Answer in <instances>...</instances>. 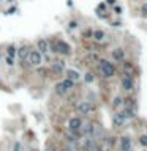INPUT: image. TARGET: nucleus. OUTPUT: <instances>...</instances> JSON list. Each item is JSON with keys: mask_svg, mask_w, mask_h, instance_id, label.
Returning a JSON list of instances; mask_svg holds the SVG:
<instances>
[{"mask_svg": "<svg viewBox=\"0 0 147 151\" xmlns=\"http://www.w3.org/2000/svg\"><path fill=\"white\" fill-rule=\"evenodd\" d=\"M92 80H94V76H92L90 72H87L86 74V82H92Z\"/></svg>", "mask_w": 147, "mask_h": 151, "instance_id": "21", "label": "nucleus"}, {"mask_svg": "<svg viewBox=\"0 0 147 151\" xmlns=\"http://www.w3.org/2000/svg\"><path fill=\"white\" fill-rule=\"evenodd\" d=\"M76 27H78V24H76L75 21H73V22H70V29H76Z\"/></svg>", "mask_w": 147, "mask_h": 151, "instance_id": "24", "label": "nucleus"}, {"mask_svg": "<svg viewBox=\"0 0 147 151\" xmlns=\"http://www.w3.org/2000/svg\"><path fill=\"white\" fill-rule=\"evenodd\" d=\"M48 47H49V44H48V41L46 40H40L38 41V52H43V54H46L48 52Z\"/></svg>", "mask_w": 147, "mask_h": 151, "instance_id": "9", "label": "nucleus"}, {"mask_svg": "<svg viewBox=\"0 0 147 151\" xmlns=\"http://www.w3.org/2000/svg\"><path fill=\"white\" fill-rule=\"evenodd\" d=\"M21 150V145H19V143H16V145H14V151H19Z\"/></svg>", "mask_w": 147, "mask_h": 151, "instance_id": "26", "label": "nucleus"}, {"mask_svg": "<svg viewBox=\"0 0 147 151\" xmlns=\"http://www.w3.org/2000/svg\"><path fill=\"white\" fill-rule=\"evenodd\" d=\"M122 85H123V88H125V90H131V88H133V82H131L130 74H125V77L122 79Z\"/></svg>", "mask_w": 147, "mask_h": 151, "instance_id": "8", "label": "nucleus"}, {"mask_svg": "<svg viewBox=\"0 0 147 151\" xmlns=\"http://www.w3.org/2000/svg\"><path fill=\"white\" fill-rule=\"evenodd\" d=\"M52 50L54 52H60V54H68L70 52V46L63 41H54L52 42Z\"/></svg>", "mask_w": 147, "mask_h": 151, "instance_id": "4", "label": "nucleus"}, {"mask_svg": "<svg viewBox=\"0 0 147 151\" xmlns=\"http://www.w3.org/2000/svg\"><path fill=\"white\" fill-rule=\"evenodd\" d=\"M73 85H75V82L70 80V79L62 80V82H59V84L56 85V93H57V95H65L70 88H73Z\"/></svg>", "mask_w": 147, "mask_h": 151, "instance_id": "1", "label": "nucleus"}, {"mask_svg": "<svg viewBox=\"0 0 147 151\" xmlns=\"http://www.w3.org/2000/svg\"><path fill=\"white\" fill-rule=\"evenodd\" d=\"M24 61H27V63L32 65V66H38V65L41 63V54L38 52V50H30Z\"/></svg>", "mask_w": 147, "mask_h": 151, "instance_id": "2", "label": "nucleus"}, {"mask_svg": "<svg viewBox=\"0 0 147 151\" xmlns=\"http://www.w3.org/2000/svg\"><path fill=\"white\" fill-rule=\"evenodd\" d=\"M29 52H30V47H27V46H22V47L18 50V57H19V60L24 61V60L27 58V55H29Z\"/></svg>", "mask_w": 147, "mask_h": 151, "instance_id": "6", "label": "nucleus"}, {"mask_svg": "<svg viewBox=\"0 0 147 151\" xmlns=\"http://www.w3.org/2000/svg\"><path fill=\"white\" fill-rule=\"evenodd\" d=\"M106 2L109 3V5H114V3H115V0H106Z\"/></svg>", "mask_w": 147, "mask_h": 151, "instance_id": "27", "label": "nucleus"}, {"mask_svg": "<svg viewBox=\"0 0 147 151\" xmlns=\"http://www.w3.org/2000/svg\"><path fill=\"white\" fill-rule=\"evenodd\" d=\"M78 110L81 112V113L87 115V113H90V112H92V106L89 102H81L79 106H78Z\"/></svg>", "mask_w": 147, "mask_h": 151, "instance_id": "7", "label": "nucleus"}, {"mask_svg": "<svg viewBox=\"0 0 147 151\" xmlns=\"http://www.w3.org/2000/svg\"><path fill=\"white\" fill-rule=\"evenodd\" d=\"M113 123L115 126H122L123 123H125V118L122 117V113H114V117H113Z\"/></svg>", "mask_w": 147, "mask_h": 151, "instance_id": "10", "label": "nucleus"}, {"mask_svg": "<svg viewBox=\"0 0 147 151\" xmlns=\"http://www.w3.org/2000/svg\"><path fill=\"white\" fill-rule=\"evenodd\" d=\"M87 151H101V146H100V145H96V143L94 142L90 146H89V150H87Z\"/></svg>", "mask_w": 147, "mask_h": 151, "instance_id": "18", "label": "nucleus"}, {"mask_svg": "<svg viewBox=\"0 0 147 151\" xmlns=\"http://www.w3.org/2000/svg\"><path fill=\"white\" fill-rule=\"evenodd\" d=\"M114 11H115V13H117V14H120V13H122L120 6H115V8H114Z\"/></svg>", "mask_w": 147, "mask_h": 151, "instance_id": "25", "label": "nucleus"}, {"mask_svg": "<svg viewBox=\"0 0 147 151\" xmlns=\"http://www.w3.org/2000/svg\"><path fill=\"white\" fill-rule=\"evenodd\" d=\"M113 57L115 60H122L123 58V50L122 49H115L114 52H113Z\"/></svg>", "mask_w": 147, "mask_h": 151, "instance_id": "15", "label": "nucleus"}, {"mask_svg": "<svg viewBox=\"0 0 147 151\" xmlns=\"http://www.w3.org/2000/svg\"><path fill=\"white\" fill-rule=\"evenodd\" d=\"M82 127V134H86V135H92L94 134V125H92V123H89V125H82L81 126Z\"/></svg>", "mask_w": 147, "mask_h": 151, "instance_id": "12", "label": "nucleus"}, {"mask_svg": "<svg viewBox=\"0 0 147 151\" xmlns=\"http://www.w3.org/2000/svg\"><path fill=\"white\" fill-rule=\"evenodd\" d=\"M92 35H94V38H95L96 41H101L103 38H104V33L101 32V30H96V32H94Z\"/></svg>", "mask_w": 147, "mask_h": 151, "instance_id": "17", "label": "nucleus"}, {"mask_svg": "<svg viewBox=\"0 0 147 151\" xmlns=\"http://www.w3.org/2000/svg\"><path fill=\"white\" fill-rule=\"evenodd\" d=\"M100 69H101V72H103L104 77H111V76L114 74V66H113V63H109V61H106V60H101V61H100Z\"/></svg>", "mask_w": 147, "mask_h": 151, "instance_id": "3", "label": "nucleus"}, {"mask_svg": "<svg viewBox=\"0 0 147 151\" xmlns=\"http://www.w3.org/2000/svg\"><path fill=\"white\" fill-rule=\"evenodd\" d=\"M120 104H122V99H120V98H115V99H114V107L120 106Z\"/></svg>", "mask_w": 147, "mask_h": 151, "instance_id": "22", "label": "nucleus"}, {"mask_svg": "<svg viewBox=\"0 0 147 151\" xmlns=\"http://www.w3.org/2000/svg\"><path fill=\"white\" fill-rule=\"evenodd\" d=\"M139 142H141V145H147V135H142V137L141 138H139Z\"/></svg>", "mask_w": 147, "mask_h": 151, "instance_id": "20", "label": "nucleus"}, {"mask_svg": "<svg viewBox=\"0 0 147 151\" xmlns=\"http://www.w3.org/2000/svg\"><path fill=\"white\" fill-rule=\"evenodd\" d=\"M81 126H82V121H81V118H71V120L68 121L70 131H79Z\"/></svg>", "mask_w": 147, "mask_h": 151, "instance_id": "5", "label": "nucleus"}, {"mask_svg": "<svg viewBox=\"0 0 147 151\" xmlns=\"http://www.w3.org/2000/svg\"><path fill=\"white\" fill-rule=\"evenodd\" d=\"M62 151H70V148H63V150H62Z\"/></svg>", "mask_w": 147, "mask_h": 151, "instance_id": "28", "label": "nucleus"}, {"mask_svg": "<svg viewBox=\"0 0 147 151\" xmlns=\"http://www.w3.org/2000/svg\"><path fill=\"white\" fill-rule=\"evenodd\" d=\"M142 14H146V16H147V3H144V5H142Z\"/></svg>", "mask_w": 147, "mask_h": 151, "instance_id": "23", "label": "nucleus"}, {"mask_svg": "<svg viewBox=\"0 0 147 151\" xmlns=\"http://www.w3.org/2000/svg\"><path fill=\"white\" fill-rule=\"evenodd\" d=\"M14 54H16V50H14L13 46H10V47H8V55H10V57H13Z\"/></svg>", "mask_w": 147, "mask_h": 151, "instance_id": "19", "label": "nucleus"}, {"mask_svg": "<svg viewBox=\"0 0 147 151\" xmlns=\"http://www.w3.org/2000/svg\"><path fill=\"white\" fill-rule=\"evenodd\" d=\"M67 79L73 80V82H76V80L79 79V74H78V71H75V69H68V71H67Z\"/></svg>", "mask_w": 147, "mask_h": 151, "instance_id": "11", "label": "nucleus"}, {"mask_svg": "<svg viewBox=\"0 0 147 151\" xmlns=\"http://www.w3.org/2000/svg\"><path fill=\"white\" fill-rule=\"evenodd\" d=\"M6 2H14V0H6Z\"/></svg>", "mask_w": 147, "mask_h": 151, "instance_id": "29", "label": "nucleus"}, {"mask_svg": "<svg viewBox=\"0 0 147 151\" xmlns=\"http://www.w3.org/2000/svg\"><path fill=\"white\" fill-rule=\"evenodd\" d=\"M122 117L125 118V120H130V118H133L134 117V113H133V109H125L122 112Z\"/></svg>", "mask_w": 147, "mask_h": 151, "instance_id": "13", "label": "nucleus"}, {"mask_svg": "<svg viewBox=\"0 0 147 151\" xmlns=\"http://www.w3.org/2000/svg\"><path fill=\"white\" fill-rule=\"evenodd\" d=\"M52 69L56 72H59L63 69V61H60V60H57V61H54V65H52Z\"/></svg>", "mask_w": 147, "mask_h": 151, "instance_id": "14", "label": "nucleus"}, {"mask_svg": "<svg viewBox=\"0 0 147 151\" xmlns=\"http://www.w3.org/2000/svg\"><path fill=\"white\" fill-rule=\"evenodd\" d=\"M130 145H131L130 138L128 137H122V150H128Z\"/></svg>", "mask_w": 147, "mask_h": 151, "instance_id": "16", "label": "nucleus"}]
</instances>
